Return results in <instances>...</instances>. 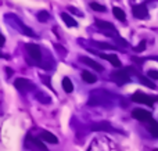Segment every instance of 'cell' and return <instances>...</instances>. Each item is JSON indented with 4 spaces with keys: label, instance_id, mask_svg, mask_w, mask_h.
Here are the masks:
<instances>
[{
    "label": "cell",
    "instance_id": "obj_25",
    "mask_svg": "<svg viewBox=\"0 0 158 151\" xmlns=\"http://www.w3.org/2000/svg\"><path fill=\"white\" fill-rule=\"evenodd\" d=\"M69 10H71V13H74V14H81L77 8H74V7H69Z\"/></svg>",
    "mask_w": 158,
    "mask_h": 151
},
{
    "label": "cell",
    "instance_id": "obj_18",
    "mask_svg": "<svg viewBox=\"0 0 158 151\" xmlns=\"http://www.w3.org/2000/svg\"><path fill=\"white\" fill-rule=\"evenodd\" d=\"M137 76H139L140 82H142L143 85H146V86H147V88H150V89H156V85H154L153 82H150V80H148L147 78H143V75L140 74V72H139V74H137Z\"/></svg>",
    "mask_w": 158,
    "mask_h": 151
},
{
    "label": "cell",
    "instance_id": "obj_14",
    "mask_svg": "<svg viewBox=\"0 0 158 151\" xmlns=\"http://www.w3.org/2000/svg\"><path fill=\"white\" fill-rule=\"evenodd\" d=\"M82 79H83L86 83H94L96 80H97V78H96L93 74H90L89 71H83L82 72Z\"/></svg>",
    "mask_w": 158,
    "mask_h": 151
},
{
    "label": "cell",
    "instance_id": "obj_16",
    "mask_svg": "<svg viewBox=\"0 0 158 151\" xmlns=\"http://www.w3.org/2000/svg\"><path fill=\"white\" fill-rule=\"evenodd\" d=\"M63 89H64V92H67V93H71V92L74 90V85H72V82H71L69 78L65 76L63 79Z\"/></svg>",
    "mask_w": 158,
    "mask_h": 151
},
{
    "label": "cell",
    "instance_id": "obj_19",
    "mask_svg": "<svg viewBox=\"0 0 158 151\" xmlns=\"http://www.w3.org/2000/svg\"><path fill=\"white\" fill-rule=\"evenodd\" d=\"M49 13H47V11H39L38 13V19L40 22H46L47 19H49Z\"/></svg>",
    "mask_w": 158,
    "mask_h": 151
},
{
    "label": "cell",
    "instance_id": "obj_3",
    "mask_svg": "<svg viewBox=\"0 0 158 151\" xmlns=\"http://www.w3.org/2000/svg\"><path fill=\"white\" fill-rule=\"evenodd\" d=\"M132 116L140 122H146V124H148V122L153 119V115H151L150 111L142 110V108H136V110L132 111Z\"/></svg>",
    "mask_w": 158,
    "mask_h": 151
},
{
    "label": "cell",
    "instance_id": "obj_1",
    "mask_svg": "<svg viewBox=\"0 0 158 151\" xmlns=\"http://www.w3.org/2000/svg\"><path fill=\"white\" fill-rule=\"evenodd\" d=\"M131 74L137 75L139 72L133 68V67H128V68H122L119 71H115L111 74V79L114 80L117 85H125V83L131 82Z\"/></svg>",
    "mask_w": 158,
    "mask_h": 151
},
{
    "label": "cell",
    "instance_id": "obj_8",
    "mask_svg": "<svg viewBox=\"0 0 158 151\" xmlns=\"http://www.w3.org/2000/svg\"><path fill=\"white\" fill-rule=\"evenodd\" d=\"M96 27L100 28V29H103L104 33L108 35V36H110L108 31H111V32H117V29L114 28V25L110 24V22H107V21H101V19H96Z\"/></svg>",
    "mask_w": 158,
    "mask_h": 151
},
{
    "label": "cell",
    "instance_id": "obj_2",
    "mask_svg": "<svg viewBox=\"0 0 158 151\" xmlns=\"http://www.w3.org/2000/svg\"><path fill=\"white\" fill-rule=\"evenodd\" d=\"M132 100L135 103H140V104H146L148 107H153L154 103H156V97H151V96H147V94L142 93V92H136V93L132 96Z\"/></svg>",
    "mask_w": 158,
    "mask_h": 151
},
{
    "label": "cell",
    "instance_id": "obj_6",
    "mask_svg": "<svg viewBox=\"0 0 158 151\" xmlns=\"http://www.w3.org/2000/svg\"><path fill=\"white\" fill-rule=\"evenodd\" d=\"M132 14H133L136 18L139 19H144L148 17V11H147V7L144 4H137V6H133L132 8Z\"/></svg>",
    "mask_w": 158,
    "mask_h": 151
},
{
    "label": "cell",
    "instance_id": "obj_20",
    "mask_svg": "<svg viewBox=\"0 0 158 151\" xmlns=\"http://www.w3.org/2000/svg\"><path fill=\"white\" fill-rule=\"evenodd\" d=\"M90 7H92L94 11H101V13H104V11H106V7H104V6L98 4V3H94V2L90 3Z\"/></svg>",
    "mask_w": 158,
    "mask_h": 151
},
{
    "label": "cell",
    "instance_id": "obj_12",
    "mask_svg": "<svg viewBox=\"0 0 158 151\" xmlns=\"http://www.w3.org/2000/svg\"><path fill=\"white\" fill-rule=\"evenodd\" d=\"M92 129H93V130H100V132H101V130H106V132H111L112 128H111V125H110L108 122H100V124L93 125Z\"/></svg>",
    "mask_w": 158,
    "mask_h": 151
},
{
    "label": "cell",
    "instance_id": "obj_23",
    "mask_svg": "<svg viewBox=\"0 0 158 151\" xmlns=\"http://www.w3.org/2000/svg\"><path fill=\"white\" fill-rule=\"evenodd\" d=\"M146 49V42L143 40V42H140V44L139 46H136L135 47V51H137V53H140V51H143V50Z\"/></svg>",
    "mask_w": 158,
    "mask_h": 151
},
{
    "label": "cell",
    "instance_id": "obj_4",
    "mask_svg": "<svg viewBox=\"0 0 158 151\" xmlns=\"http://www.w3.org/2000/svg\"><path fill=\"white\" fill-rule=\"evenodd\" d=\"M25 47H27V51H28V54H29V57L32 58L33 61H36V63H40V60H42L40 47L33 43H28Z\"/></svg>",
    "mask_w": 158,
    "mask_h": 151
},
{
    "label": "cell",
    "instance_id": "obj_13",
    "mask_svg": "<svg viewBox=\"0 0 158 151\" xmlns=\"http://www.w3.org/2000/svg\"><path fill=\"white\" fill-rule=\"evenodd\" d=\"M148 132L154 136V137H158V122H156L154 119H151L148 122Z\"/></svg>",
    "mask_w": 158,
    "mask_h": 151
},
{
    "label": "cell",
    "instance_id": "obj_15",
    "mask_svg": "<svg viewBox=\"0 0 158 151\" xmlns=\"http://www.w3.org/2000/svg\"><path fill=\"white\" fill-rule=\"evenodd\" d=\"M112 14H114L115 18L119 19V21H125V18H126L125 11H123L122 8H119V7H114V8H112Z\"/></svg>",
    "mask_w": 158,
    "mask_h": 151
},
{
    "label": "cell",
    "instance_id": "obj_21",
    "mask_svg": "<svg viewBox=\"0 0 158 151\" xmlns=\"http://www.w3.org/2000/svg\"><path fill=\"white\" fill-rule=\"evenodd\" d=\"M147 76L150 78V79H158V71H156V69H150V71L147 72Z\"/></svg>",
    "mask_w": 158,
    "mask_h": 151
},
{
    "label": "cell",
    "instance_id": "obj_26",
    "mask_svg": "<svg viewBox=\"0 0 158 151\" xmlns=\"http://www.w3.org/2000/svg\"><path fill=\"white\" fill-rule=\"evenodd\" d=\"M6 71H7V74H8V75H13V71H11L10 68H6Z\"/></svg>",
    "mask_w": 158,
    "mask_h": 151
},
{
    "label": "cell",
    "instance_id": "obj_11",
    "mask_svg": "<svg viewBox=\"0 0 158 151\" xmlns=\"http://www.w3.org/2000/svg\"><path fill=\"white\" fill-rule=\"evenodd\" d=\"M61 18H63V21H64V24L67 25V27H71V28H75L78 25V22L75 21L74 18H72L71 15H68L67 13H63L61 14Z\"/></svg>",
    "mask_w": 158,
    "mask_h": 151
},
{
    "label": "cell",
    "instance_id": "obj_28",
    "mask_svg": "<svg viewBox=\"0 0 158 151\" xmlns=\"http://www.w3.org/2000/svg\"><path fill=\"white\" fill-rule=\"evenodd\" d=\"M151 58H156V57H151ZM156 60H158V58H156Z\"/></svg>",
    "mask_w": 158,
    "mask_h": 151
},
{
    "label": "cell",
    "instance_id": "obj_7",
    "mask_svg": "<svg viewBox=\"0 0 158 151\" xmlns=\"http://www.w3.org/2000/svg\"><path fill=\"white\" fill-rule=\"evenodd\" d=\"M97 55L101 58H104V60L110 61L111 65H114L115 68H121V65H122V64H121V60L117 57V54H103V53H97Z\"/></svg>",
    "mask_w": 158,
    "mask_h": 151
},
{
    "label": "cell",
    "instance_id": "obj_10",
    "mask_svg": "<svg viewBox=\"0 0 158 151\" xmlns=\"http://www.w3.org/2000/svg\"><path fill=\"white\" fill-rule=\"evenodd\" d=\"M40 139L44 140V141H47V143H50V144H57L58 143V139L56 137L52 132H47V130H44V132L40 133Z\"/></svg>",
    "mask_w": 158,
    "mask_h": 151
},
{
    "label": "cell",
    "instance_id": "obj_5",
    "mask_svg": "<svg viewBox=\"0 0 158 151\" xmlns=\"http://www.w3.org/2000/svg\"><path fill=\"white\" fill-rule=\"evenodd\" d=\"M14 86H15L19 92H28V90H32V89L35 88V85L31 83L29 80L25 79V78H18V79H15Z\"/></svg>",
    "mask_w": 158,
    "mask_h": 151
},
{
    "label": "cell",
    "instance_id": "obj_17",
    "mask_svg": "<svg viewBox=\"0 0 158 151\" xmlns=\"http://www.w3.org/2000/svg\"><path fill=\"white\" fill-rule=\"evenodd\" d=\"M96 47L98 49H103V50H117V47L112 46V44H108V43H104V42H92Z\"/></svg>",
    "mask_w": 158,
    "mask_h": 151
},
{
    "label": "cell",
    "instance_id": "obj_9",
    "mask_svg": "<svg viewBox=\"0 0 158 151\" xmlns=\"http://www.w3.org/2000/svg\"><path fill=\"white\" fill-rule=\"evenodd\" d=\"M79 60H81L83 64H86V65H89L90 68H93V69H94V71H97V72H103V69H104V68H103V67H101L98 63H96V61H93L92 58H89V57H85V55H82V57L79 58Z\"/></svg>",
    "mask_w": 158,
    "mask_h": 151
},
{
    "label": "cell",
    "instance_id": "obj_24",
    "mask_svg": "<svg viewBox=\"0 0 158 151\" xmlns=\"http://www.w3.org/2000/svg\"><path fill=\"white\" fill-rule=\"evenodd\" d=\"M33 144H35L36 147H39L40 150L47 151V150H46V147H44V144H42V141H40V140H38V139H33Z\"/></svg>",
    "mask_w": 158,
    "mask_h": 151
},
{
    "label": "cell",
    "instance_id": "obj_27",
    "mask_svg": "<svg viewBox=\"0 0 158 151\" xmlns=\"http://www.w3.org/2000/svg\"><path fill=\"white\" fill-rule=\"evenodd\" d=\"M153 151H158V149H154V150H153Z\"/></svg>",
    "mask_w": 158,
    "mask_h": 151
},
{
    "label": "cell",
    "instance_id": "obj_22",
    "mask_svg": "<svg viewBox=\"0 0 158 151\" xmlns=\"http://www.w3.org/2000/svg\"><path fill=\"white\" fill-rule=\"evenodd\" d=\"M39 99V101H42V103H46V104H49L50 103V97H47V96H43V94H40V93H38V96H36Z\"/></svg>",
    "mask_w": 158,
    "mask_h": 151
}]
</instances>
